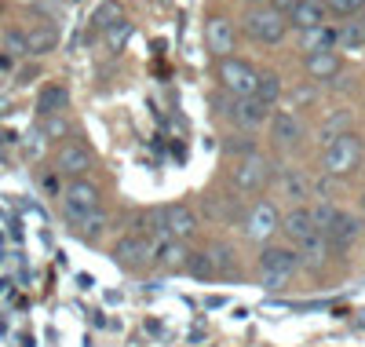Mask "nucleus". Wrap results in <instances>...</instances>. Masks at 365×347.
<instances>
[{
    "label": "nucleus",
    "mask_w": 365,
    "mask_h": 347,
    "mask_svg": "<svg viewBox=\"0 0 365 347\" xmlns=\"http://www.w3.org/2000/svg\"><path fill=\"white\" fill-rule=\"evenodd\" d=\"M340 44H344V48H365V22H351V26H344Z\"/></svg>",
    "instance_id": "obj_31"
},
{
    "label": "nucleus",
    "mask_w": 365,
    "mask_h": 347,
    "mask_svg": "<svg viewBox=\"0 0 365 347\" xmlns=\"http://www.w3.org/2000/svg\"><path fill=\"white\" fill-rule=\"evenodd\" d=\"M44 132H48V136H63V132H66V121H63V117H48Z\"/></svg>",
    "instance_id": "obj_38"
},
{
    "label": "nucleus",
    "mask_w": 365,
    "mask_h": 347,
    "mask_svg": "<svg viewBox=\"0 0 365 347\" xmlns=\"http://www.w3.org/2000/svg\"><path fill=\"white\" fill-rule=\"evenodd\" d=\"M161 216H165V234H168V238H175V241L194 238V231H197V216H194L190 205H179V201H175V205H165Z\"/></svg>",
    "instance_id": "obj_9"
},
{
    "label": "nucleus",
    "mask_w": 365,
    "mask_h": 347,
    "mask_svg": "<svg viewBox=\"0 0 365 347\" xmlns=\"http://www.w3.org/2000/svg\"><path fill=\"white\" fill-rule=\"evenodd\" d=\"M256 84H259V70L245 59H220V88L230 91L237 99H256Z\"/></svg>",
    "instance_id": "obj_1"
},
{
    "label": "nucleus",
    "mask_w": 365,
    "mask_h": 347,
    "mask_svg": "<svg viewBox=\"0 0 365 347\" xmlns=\"http://www.w3.org/2000/svg\"><path fill=\"white\" fill-rule=\"evenodd\" d=\"M336 216H340V208L332 205V201H325V198L311 205V223H314V231H322V234H329V231H332Z\"/></svg>",
    "instance_id": "obj_26"
},
{
    "label": "nucleus",
    "mask_w": 365,
    "mask_h": 347,
    "mask_svg": "<svg viewBox=\"0 0 365 347\" xmlns=\"http://www.w3.org/2000/svg\"><path fill=\"white\" fill-rule=\"evenodd\" d=\"M267 176H270V161L263 154L241 157V161H234V169H230V183L237 186L241 194H256L259 186L267 183Z\"/></svg>",
    "instance_id": "obj_7"
},
{
    "label": "nucleus",
    "mask_w": 365,
    "mask_h": 347,
    "mask_svg": "<svg viewBox=\"0 0 365 347\" xmlns=\"http://www.w3.org/2000/svg\"><path fill=\"white\" fill-rule=\"evenodd\" d=\"M336 44H340V34H336V29H329V22L318 26V29H307V34H299V48L307 51V55L336 51Z\"/></svg>",
    "instance_id": "obj_19"
},
{
    "label": "nucleus",
    "mask_w": 365,
    "mask_h": 347,
    "mask_svg": "<svg viewBox=\"0 0 365 347\" xmlns=\"http://www.w3.org/2000/svg\"><path fill=\"white\" fill-rule=\"evenodd\" d=\"M361 205H365V201H361Z\"/></svg>",
    "instance_id": "obj_41"
},
{
    "label": "nucleus",
    "mask_w": 365,
    "mask_h": 347,
    "mask_svg": "<svg viewBox=\"0 0 365 347\" xmlns=\"http://www.w3.org/2000/svg\"><path fill=\"white\" fill-rule=\"evenodd\" d=\"M187 260H190V252H187V245H182V241H175V238H168V234L158 238V245H154V263H158V267H165V271H182V267H187Z\"/></svg>",
    "instance_id": "obj_14"
},
{
    "label": "nucleus",
    "mask_w": 365,
    "mask_h": 347,
    "mask_svg": "<svg viewBox=\"0 0 365 347\" xmlns=\"http://www.w3.org/2000/svg\"><path fill=\"white\" fill-rule=\"evenodd\" d=\"M358 238H361V219H358L354 212H340L336 223H332V231H329V241L340 245V248H347V245H354Z\"/></svg>",
    "instance_id": "obj_21"
},
{
    "label": "nucleus",
    "mask_w": 365,
    "mask_h": 347,
    "mask_svg": "<svg viewBox=\"0 0 365 347\" xmlns=\"http://www.w3.org/2000/svg\"><path fill=\"white\" fill-rule=\"evenodd\" d=\"M103 227H106V212H96V216H91V219H84V223L77 227L84 238H99L103 234Z\"/></svg>",
    "instance_id": "obj_35"
},
{
    "label": "nucleus",
    "mask_w": 365,
    "mask_h": 347,
    "mask_svg": "<svg viewBox=\"0 0 365 347\" xmlns=\"http://www.w3.org/2000/svg\"><path fill=\"white\" fill-rule=\"evenodd\" d=\"M365 8V0H329V11L336 15H358Z\"/></svg>",
    "instance_id": "obj_36"
},
{
    "label": "nucleus",
    "mask_w": 365,
    "mask_h": 347,
    "mask_svg": "<svg viewBox=\"0 0 365 347\" xmlns=\"http://www.w3.org/2000/svg\"><path fill=\"white\" fill-rule=\"evenodd\" d=\"M278 186H282V198H289V201H303V198H307V191H311L307 176H303L299 169H285L282 179H278Z\"/></svg>",
    "instance_id": "obj_23"
},
{
    "label": "nucleus",
    "mask_w": 365,
    "mask_h": 347,
    "mask_svg": "<svg viewBox=\"0 0 365 347\" xmlns=\"http://www.w3.org/2000/svg\"><path fill=\"white\" fill-rule=\"evenodd\" d=\"M344 70V59L340 51H318V55H307V74L314 81H332Z\"/></svg>",
    "instance_id": "obj_22"
},
{
    "label": "nucleus",
    "mask_w": 365,
    "mask_h": 347,
    "mask_svg": "<svg viewBox=\"0 0 365 347\" xmlns=\"http://www.w3.org/2000/svg\"><path fill=\"white\" fill-rule=\"evenodd\" d=\"M113 260L125 267V271H143L146 263H154V245L139 234H128L113 245Z\"/></svg>",
    "instance_id": "obj_8"
},
{
    "label": "nucleus",
    "mask_w": 365,
    "mask_h": 347,
    "mask_svg": "<svg viewBox=\"0 0 365 347\" xmlns=\"http://www.w3.org/2000/svg\"><path fill=\"white\" fill-rule=\"evenodd\" d=\"M256 99L263 106H274L282 99V77L274 74V70H259V84H256Z\"/></svg>",
    "instance_id": "obj_25"
},
{
    "label": "nucleus",
    "mask_w": 365,
    "mask_h": 347,
    "mask_svg": "<svg viewBox=\"0 0 365 347\" xmlns=\"http://www.w3.org/2000/svg\"><path fill=\"white\" fill-rule=\"evenodd\" d=\"M344 132H351V114L347 110H340V114H332L325 124H322V139H325V146L336 139V136H344Z\"/></svg>",
    "instance_id": "obj_27"
},
{
    "label": "nucleus",
    "mask_w": 365,
    "mask_h": 347,
    "mask_svg": "<svg viewBox=\"0 0 365 347\" xmlns=\"http://www.w3.org/2000/svg\"><path fill=\"white\" fill-rule=\"evenodd\" d=\"M208 252V260H212V271H216V278H230L234 271H237V260H234V248L230 245H212V248H205Z\"/></svg>",
    "instance_id": "obj_24"
},
{
    "label": "nucleus",
    "mask_w": 365,
    "mask_h": 347,
    "mask_svg": "<svg viewBox=\"0 0 365 347\" xmlns=\"http://www.w3.org/2000/svg\"><path fill=\"white\" fill-rule=\"evenodd\" d=\"M212 106H216L223 117H230L234 124H241V129H259V124L267 121V114H270V106H263L259 99H237L223 88L212 96Z\"/></svg>",
    "instance_id": "obj_2"
},
{
    "label": "nucleus",
    "mask_w": 365,
    "mask_h": 347,
    "mask_svg": "<svg viewBox=\"0 0 365 347\" xmlns=\"http://www.w3.org/2000/svg\"><path fill=\"white\" fill-rule=\"evenodd\" d=\"M63 212H66V219H70L73 227H81L84 219H91L96 212H103L99 191H96L88 179H73V183L66 186V194H63Z\"/></svg>",
    "instance_id": "obj_4"
},
{
    "label": "nucleus",
    "mask_w": 365,
    "mask_h": 347,
    "mask_svg": "<svg viewBox=\"0 0 365 347\" xmlns=\"http://www.w3.org/2000/svg\"><path fill=\"white\" fill-rule=\"evenodd\" d=\"M223 150L234 157V161H241V157H249V154H256V146H252V139H245V136H230L227 143H223Z\"/></svg>",
    "instance_id": "obj_29"
},
{
    "label": "nucleus",
    "mask_w": 365,
    "mask_h": 347,
    "mask_svg": "<svg viewBox=\"0 0 365 347\" xmlns=\"http://www.w3.org/2000/svg\"><path fill=\"white\" fill-rule=\"evenodd\" d=\"M361 165V139L358 132H344L325 146V172L329 176H351Z\"/></svg>",
    "instance_id": "obj_3"
},
{
    "label": "nucleus",
    "mask_w": 365,
    "mask_h": 347,
    "mask_svg": "<svg viewBox=\"0 0 365 347\" xmlns=\"http://www.w3.org/2000/svg\"><path fill=\"white\" fill-rule=\"evenodd\" d=\"M361 15H365V8H361Z\"/></svg>",
    "instance_id": "obj_40"
},
{
    "label": "nucleus",
    "mask_w": 365,
    "mask_h": 347,
    "mask_svg": "<svg viewBox=\"0 0 365 347\" xmlns=\"http://www.w3.org/2000/svg\"><path fill=\"white\" fill-rule=\"evenodd\" d=\"M187 271H190L194 278H216V271H212V260H208V252H190Z\"/></svg>",
    "instance_id": "obj_28"
},
{
    "label": "nucleus",
    "mask_w": 365,
    "mask_h": 347,
    "mask_svg": "<svg viewBox=\"0 0 365 347\" xmlns=\"http://www.w3.org/2000/svg\"><path fill=\"white\" fill-rule=\"evenodd\" d=\"M26 44H29V55H48L55 44H58V29L44 19H37L34 26L26 29Z\"/></svg>",
    "instance_id": "obj_17"
},
{
    "label": "nucleus",
    "mask_w": 365,
    "mask_h": 347,
    "mask_svg": "<svg viewBox=\"0 0 365 347\" xmlns=\"http://www.w3.org/2000/svg\"><path fill=\"white\" fill-rule=\"evenodd\" d=\"M289 281H292V274H267V271H259V286H263L267 293H282V289H289Z\"/></svg>",
    "instance_id": "obj_32"
},
{
    "label": "nucleus",
    "mask_w": 365,
    "mask_h": 347,
    "mask_svg": "<svg viewBox=\"0 0 365 347\" xmlns=\"http://www.w3.org/2000/svg\"><path fill=\"white\" fill-rule=\"evenodd\" d=\"M88 169H91V150L84 143H63L58 146V172L84 176Z\"/></svg>",
    "instance_id": "obj_16"
},
{
    "label": "nucleus",
    "mask_w": 365,
    "mask_h": 347,
    "mask_svg": "<svg viewBox=\"0 0 365 347\" xmlns=\"http://www.w3.org/2000/svg\"><path fill=\"white\" fill-rule=\"evenodd\" d=\"M278 231H282V212H278V205L267 201V198L256 201V205L249 208V216H245V238L267 245Z\"/></svg>",
    "instance_id": "obj_6"
},
{
    "label": "nucleus",
    "mask_w": 365,
    "mask_h": 347,
    "mask_svg": "<svg viewBox=\"0 0 365 347\" xmlns=\"http://www.w3.org/2000/svg\"><path fill=\"white\" fill-rule=\"evenodd\" d=\"M205 41H208V51L216 55V59H230L234 41H237V34H234V22H230L227 15L208 19V26H205Z\"/></svg>",
    "instance_id": "obj_10"
},
{
    "label": "nucleus",
    "mask_w": 365,
    "mask_h": 347,
    "mask_svg": "<svg viewBox=\"0 0 365 347\" xmlns=\"http://www.w3.org/2000/svg\"><path fill=\"white\" fill-rule=\"evenodd\" d=\"M299 267V252L289 245H263L259 252V271L267 274H296Z\"/></svg>",
    "instance_id": "obj_11"
},
{
    "label": "nucleus",
    "mask_w": 365,
    "mask_h": 347,
    "mask_svg": "<svg viewBox=\"0 0 365 347\" xmlns=\"http://www.w3.org/2000/svg\"><path fill=\"white\" fill-rule=\"evenodd\" d=\"M296 4H299V0H270V8L278 11V15H285V19L296 11Z\"/></svg>",
    "instance_id": "obj_37"
},
{
    "label": "nucleus",
    "mask_w": 365,
    "mask_h": 347,
    "mask_svg": "<svg viewBox=\"0 0 365 347\" xmlns=\"http://www.w3.org/2000/svg\"><path fill=\"white\" fill-rule=\"evenodd\" d=\"M4 48L19 59V55H29V44H26V34H19V29H8L4 34Z\"/></svg>",
    "instance_id": "obj_34"
},
{
    "label": "nucleus",
    "mask_w": 365,
    "mask_h": 347,
    "mask_svg": "<svg viewBox=\"0 0 365 347\" xmlns=\"http://www.w3.org/2000/svg\"><path fill=\"white\" fill-rule=\"evenodd\" d=\"M282 231H285V238H289V241H296V245H299L303 238H311V234H314L311 208H303V205H299V208L285 212V216H282Z\"/></svg>",
    "instance_id": "obj_20"
},
{
    "label": "nucleus",
    "mask_w": 365,
    "mask_h": 347,
    "mask_svg": "<svg viewBox=\"0 0 365 347\" xmlns=\"http://www.w3.org/2000/svg\"><path fill=\"white\" fill-rule=\"evenodd\" d=\"M296 252H299V267H307V271H322V267H325V260H329V234L314 231L311 238H303V241L296 245Z\"/></svg>",
    "instance_id": "obj_13"
},
{
    "label": "nucleus",
    "mask_w": 365,
    "mask_h": 347,
    "mask_svg": "<svg viewBox=\"0 0 365 347\" xmlns=\"http://www.w3.org/2000/svg\"><path fill=\"white\" fill-rule=\"evenodd\" d=\"M128 37H132V22H128V19H125V22H117L113 29H106V41H110V48L128 44Z\"/></svg>",
    "instance_id": "obj_33"
},
{
    "label": "nucleus",
    "mask_w": 365,
    "mask_h": 347,
    "mask_svg": "<svg viewBox=\"0 0 365 347\" xmlns=\"http://www.w3.org/2000/svg\"><path fill=\"white\" fill-rule=\"evenodd\" d=\"M66 103H70V91L63 88V84H44L41 88V96H37V117H58L66 110Z\"/></svg>",
    "instance_id": "obj_18"
},
{
    "label": "nucleus",
    "mask_w": 365,
    "mask_h": 347,
    "mask_svg": "<svg viewBox=\"0 0 365 347\" xmlns=\"http://www.w3.org/2000/svg\"><path fill=\"white\" fill-rule=\"evenodd\" d=\"M325 11H329V4H325V0H299V4H296V11L289 15V26H296L299 34H307V29H318V26H325Z\"/></svg>",
    "instance_id": "obj_15"
},
{
    "label": "nucleus",
    "mask_w": 365,
    "mask_h": 347,
    "mask_svg": "<svg viewBox=\"0 0 365 347\" xmlns=\"http://www.w3.org/2000/svg\"><path fill=\"white\" fill-rule=\"evenodd\" d=\"M117 22H125V15H120V8H117V4H103V8L96 11V26L103 29V34H106V29H113Z\"/></svg>",
    "instance_id": "obj_30"
},
{
    "label": "nucleus",
    "mask_w": 365,
    "mask_h": 347,
    "mask_svg": "<svg viewBox=\"0 0 365 347\" xmlns=\"http://www.w3.org/2000/svg\"><path fill=\"white\" fill-rule=\"evenodd\" d=\"M270 139L278 143V146H296L303 139V124L292 110H278L270 117Z\"/></svg>",
    "instance_id": "obj_12"
},
{
    "label": "nucleus",
    "mask_w": 365,
    "mask_h": 347,
    "mask_svg": "<svg viewBox=\"0 0 365 347\" xmlns=\"http://www.w3.org/2000/svg\"><path fill=\"white\" fill-rule=\"evenodd\" d=\"M249 4H256V0H249Z\"/></svg>",
    "instance_id": "obj_39"
},
{
    "label": "nucleus",
    "mask_w": 365,
    "mask_h": 347,
    "mask_svg": "<svg viewBox=\"0 0 365 347\" xmlns=\"http://www.w3.org/2000/svg\"><path fill=\"white\" fill-rule=\"evenodd\" d=\"M245 34H249L252 41H259V44H278V41H285V34H289V19L278 15L270 4H267V8H252V11L245 15Z\"/></svg>",
    "instance_id": "obj_5"
}]
</instances>
